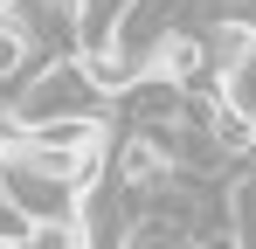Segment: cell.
I'll use <instances>...</instances> for the list:
<instances>
[{"instance_id": "obj_2", "label": "cell", "mask_w": 256, "mask_h": 249, "mask_svg": "<svg viewBox=\"0 0 256 249\" xmlns=\"http://www.w3.org/2000/svg\"><path fill=\"white\" fill-rule=\"evenodd\" d=\"M42 70V48H35V35L14 21V14H0V90L7 83H28Z\"/></svg>"}, {"instance_id": "obj_4", "label": "cell", "mask_w": 256, "mask_h": 249, "mask_svg": "<svg viewBox=\"0 0 256 249\" xmlns=\"http://www.w3.org/2000/svg\"><path fill=\"white\" fill-rule=\"evenodd\" d=\"M187 249H242V236H236V222H201L187 236Z\"/></svg>"}, {"instance_id": "obj_5", "label": "cell", "mask_w": 256, "mask_h": 249, "mask_svg": "<svg viewBox=\"0 0 256 249\" xmlns=\"http://www.w3.org/2000/svg\"><path fill=\"white\" fill-rule=\"evenodd\" d=\"M76 249H84V242H76Z\"/></svg>"}, {"instance_id": "obj_3", "label": "cell", "mask_w": 256, "mask_h": 249, "mask_svg": "<svg viewBox=\"0 0 256 249\" xmlns=\"http://www.w3.org/2000/svg\"><path fill=\"white\" fill-rule=\"evenodd\" d=\"M208 138H214V152H256V118L228 111V104L214 97L208 104Z\"/></svg>"}, {"instance_id": "obj_1", "label": "cell", "mask_w": 256, "mask_h": 249, "mask_svg": "<svg viewBox=\"0 0 256 249\" xmlns=\"http://www.w3.org/2000/svg\"><path fill=\"white\" fill-rule=\"evenodd\" d=\"M21 124H42V118H104L111 111V97L84 76V62L76 56H48L35 76L21 83V104H7Z\"/></svg>"}]
</instances>
